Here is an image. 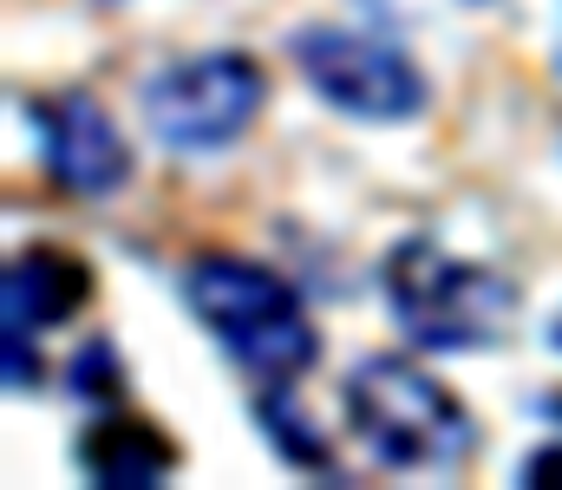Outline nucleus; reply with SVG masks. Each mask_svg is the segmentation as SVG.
Wrapping results in <instances>:
<instances>
[{
	"label": "nucleus",
	"mask_w": 562,
	"mask_h": 490,
	"mask_svg": "<svg viewBox=\"0 0 562 490\" xmlns=\"http://www.w3.org/2000/svg\"><path fill=\"white\" fill-rule=\"evenodd\" d=\"M183 308L262 386H288L321 360V333L301 295L249 255H196L183 269Z\"/></svg>",
	"instance_id": "obj_1"
},
{
	"label": "nucleus",
	"mask_w": 562,
	"mask_h": 490,
	"mask_svg": "<svg viewBox=\"0 0 562 490\" xmlns=\"http://www.w3.org/2000/svg\"><path fill=\"white\" fill-rule=\"evenodd\" d=\"M347 425L353 438L386 465V471H464L477 452V425L458 406V392H445L425 366L373 353L347 373Z\"/></svg>",
	"instance_id": "obj_2"
},
{
	"label": "nucleus",
	"mask_w": 562,
	"mask_h": 490,
	"mask_svg": "<svg viewBox=\"0 0 562 490\" xmlns=\"http://www.w3.org/2000/svg\"><path fill=\"white\" fill-rule=\"evenodd\" d=\"M386 308L400 333L425 353H477L497 346L504 327L517 315V288L504 275H491L484 262H464L451 249H438L431 236H406L386 255Z\"/></svg>",
	"instance_id": "obj_3"
},
{
	"label": "nucleus",
	"mask_w": 562,
	"mask_h": 490,
	"mask_svg": "<svg viewBox=\"0 0 562 490\" xmlns=\"http://www.w3.org/2000/svg\"><path fill=\"white\" fill-rule=\"evenodd\" d=\"M269 105V72L249 53H196L144 86V118L170 151H223Z\"/></svg>",
	"instance_id": "obj_4"
},
{
	"label": "nucleus",
	"mask_w": 562,
	"mask_h": 490,
	"mask_svg": "<svg viewBox=\"0 0 562 490\" xmlns=\"http://www.w3.org/2000/svg\"><path fill=\"white\" fill-rule=\"evenodd\" d=\"M288 53H294L301 79L334 112H347L360 125H406V118H419L425 99H431L425 72L400 46L373 39V33H353V26H301L288 39Z\"/></svg>",
	"instance_id": "obj_5"
},
{
	"label": "nucleus",
	"mask_w": 562,
	"mask_h": 490,
	"mask_svg": "<svg viewBox=\"0 0 562 490\" xmlns=\"http://www.w3.org/2000/svg\"><path fill=\"white\" fill-rule=\"evenodd\" d=\"M26 112L40 132V163L66 196H112L132 183V145L92 92H53Z\"/></svg>",
	"instance_id": "obj_6"
},
{
	"label": "nucleus",
	"mask_w": 562,
	"mask_h": 490,
	"mask_svg": "<svg viewBox=\"0 0 562 490\" xmlns=\"http://www.w3.org/2000/svg\"><path fill=\"white\" fill-rule=\"evenodd\" d=\"M92 301V269L66 249H26L7 262V282H0V327H59L72 321L79 308Z\"/></svg>",
	"instance_id": "obj_7"
},
{
	"label": "nucleus",
	"mask_w": 562,
	"mask_h": 490,
	"mask_svg": "<svg viewBox=\"0 0 562 490\" xmlns=\"http://www.w3.org/2000/svg\"><path fill=\"white\" fill-rule=\"evenodd\" d=\"M79 471L105 490H150L177 471V445L150 419H99L79 438Z\"/></svg>",
	"instance_id": "obj_8"
},
{
	"label": "nucleus",
	"mask_w": 562,
	"mask_h": 490,
	"mask_svg": "<svg viewBox=\"0 0 562 490\" xmlns=\"http://www.w3.org/2000/svg\"><path fill=\"white\" fill-rule=\"evenodd\" d=\"M256 419H262L269 445H276L294 471H327V465H334V445H327V438L307 425V412L288 399V386H269V392L256 399Z\"/></svg>",
	"instance_id": "obj_9"
},
{
	"label": "nucleus",
	"mask_w": 562,
	"mask_h": 490,
	"mask_svg": "<svg viewBox=\"0 0 562 490\" xmlns=\"http://www.w3.org/2000/svg\"><path fill=\"white\" fill-rule=\"evenodd\" d=\"M66 373H72V399H92V406L119 399V386H125V366H119V346L112 340H86Z\"/></svg>",
	"instance_id": "obj_10"
},
{
	"label": "nucleus",
	"mask_w": 562,
	"mask_h": 490,
	"mask_svg": "<svg viewBox=\"0 0 562 490\" xmlns=\"http://www.w3.org/2000/svg\"><path fill=\"white\" fill-rule=\"evenodd\" d=\"M524 485H562V438L537 445V452L524 458Z\"/></svg>",
	"instance_id": "obj_11"
},
{
	"label": "nucleus",
	"mask_w": 562,
	"mask_h": 490,
	"mask_svg": "<svg viewBox=\"0 0 562 490\" xmlns=\"http://www.w3.org/2000/svg\"><path fill=\"white\" fill-rule=\"evenodd\" d=\"M543 340H550V346H557V353H562V315H557V321H550V327H543Z\"/></svg>",
	"instance_id": "obj_12"
},
{
	"label": "nucleus",
	"mask_w": 562,
	"mask_h": 490,
	"mask_svg": "<svg viewBox=\"0 0 562 490\" xmlns=\"http://www.w3.org/2000/svg\"><path fill=\"white\" fill-rule=\"evenodd\" d=\"M543 419H550V425H562V399H543Z\"/></svg>",
	"instance_id": "obj_13"
}]
</instances>
